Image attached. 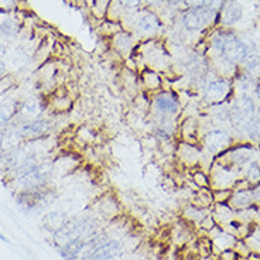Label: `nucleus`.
Here are the masks:
<instances>
[{
  "mask_svg": "<svg viewBox=\"0 0 260 260\" xmlns=\"http://www.w3.org/2000/svg\"><path fill=\"white\" fill-rule=\"evenodd\" d=\"M214 14L215 13L204 9L202 6L191 7L182 13L181 23L184 28H187L189 31H200L208 26Z\"/></svg>",
  "mask_w": 260,
  "mask_h": 260,
  "instance_id": "nucleus-9",
  "label": "nucleus"
},
{
  "mask_svg": "<svg viewBox=\"0 0 260 260\" xmlns=\"http://www.w3.org/2000/svg\"><path fill=\"white\" fill-rule=\"evenodd\" d=\"M140 82L143 84V86L147 91L153 92V93L161 91L162 88V79L160 77V74L157 71H153V70H147V71L142 72Z\"/></svg>",
  "mask_w": 260,
  "mask_h": 260,
  "instance_id": "nucleus-18",
  "label": "nucleus"
},
{
  "mask_svg": "<svg viewBox=\"0 0 260 260\" xmlns=\"http://www.w3.org/2000/svg\"><path fill=\"white\" fill-rule=\"evenodd\" d=\"M161 28V20L153 12L146 10L136 20V30L142 36H153Z\"/></svg>",
  "mask_w": 260,
  "mask_h": 260,
  "instance_id": "nucleus-13",
  "label": "nucleus"
},
{
  "mask_svg": "<svg viewBox=\"0 0 260 260\" xmlns=\"http://www.w3.org/2000/svg\"><path fill=\"white\" fill-rule=\"evenodd\" d=\"M231 207L234 209H247L250 205H252V202L254 201L253 198V189H249V188H243V189H238V191H235L231 195Z\"/></svg>",
  "mask_w": 260,
  "mask_h": 260,
  "instance_id": "nucleus-17",
  "label": "nucleus"
},
{
  "mask_svg": "<svg viewBox=\"0 0 260 260\" xmlns=\"http://www.w3.org/2000/svg\"><path fill=\"white\" fill-rule=\"evenodd\" d=\"M47 109L46 101L41 96H32L30 99H27L24 104L21 105L19 108V115L24 123L26 122H30V120H34V119H39L43 112Z\"/></svg>",
  "mask_w": 260,
  "mask_h": 260,
  "instance_id": "nucleus-11",
  "label": "nucleus"
},
{
  "mask_svg": "<svg viewBox=\"0 0 260 260\" xmlns=\"http://www.w3.org/2000/svg\"><path fill=\"white\" fill-rule=\"evenodd\" d=\"M123 253V243L116 239H108L98 246L86 260H112Z\"/></svg>",
  "mask_w": 260,
  "mask_h": 260,
  "instance_id": "nucleus-12",
  "label": "nucleus"
},
{
  "mask_svg": "<svg viewBox=\"0 0 260 260\" xmlns=\"http://www.w3.org/2000/svg\"><path fill=\"white\" fill-rule=\"evenodd\" d=\"M88 239H75L59 249V253L65 260H77L81 257L82 249Z\"/></svg>",
  "mask_w": 260,
  "mask_h": 260,
  "instance_id": "nucleus-19",
  "label": "nucleus"
},
{
  "mask_svg": "<svg viewBox=\"0 0 260 260\" xmlns=\"http://www.w3.org/2000/svg\"><path fill=\"white\" fill-rule=\"evenodd\" d=\"M150 111L153 113L154 120H161V119L176 120L180 116L181 104L174 92L160 91L151 99Z\"/></svg>",
  "mask_w": 260,
  "mask_h": 260,
  "instance_id": "nucleus-2",
  "label": "nucleus"
},
{
  "mask_svg": "<svg viewBox=\"0 0 260 260\" xmlns=\"http://www.w3.org/2000/svg\"><path fill=\"white\" fill-rule=\"evenodd\" d=\"M232 93V84L225 78L211 79L204 89V101L211 106H219L226 102Z\"/></svg>",
  "mask_w": 260,
  "mask_h": 260,
  "instance_id": "nucleus-5",
  "label": "nucleus"
},
{
  "mask_svg": "<svg viewBox=\"0 0 260 260\" xmlns=\"http://www.w3.org/2000/svg\"><path fill=\"white\" fill-rule=\"evenodd\" d=\"M113 44L120 52L130 51V48H132V36L129 32L124 31L117 32L115 39H113Z\"/></svg>",
  "mask_w": 260,
  "mask_h": 260,
  "instance_id": "nucleus-22",
  "label": "nucleus"
},
{
  "mask_svg": "<svg viewBox=\"0 0 260 260\" xmlns=\"http://www.w3.org/2000/svg\"><path fill=\"white\" fill-rule=\"evenodd\" d=\"M254 147L252 144H241L235 146L232 149L223 153V158L226 160V164L232 166L234 169H242L247 166L249 162L253 161Z\"/></svg>",
  "mask_w": 260,
  "mask_h": 260,
  "instance_id": "nucleus-10",
  "label": "nucleus"
},
{
  "mask_svg": "<svg viewBox=\"0 0 260 260\" xmlns=\"http://www.w3.org/2000/svg\"><path fill=\"white\" fill-rule=\"evenodd\" d=\"M67 223H68V216H67V214L59 212V211H52L50 214H47L41 222L43 228L48 231L50 234H57Z\"/></svg>",
  "mask_w": 260,
  "mask_h": 260,
  "instance_id": "nucleus-16",
  "label": "nucleus"
},
{
  "mask_svg": "<svg viewBox=\"0 0 260 260\" xmlns=\"http://www.w3.org/2000/svg\"><path fill=\"white\" fill-rule=\"evenodd\" d=\"M259 215H260V211H259Z\"/></svg>",
  "mask_w": 260,
  "mask_h": 260,
  "instance_id": "nucleus-38",
  "label": "nucleus"
},
{
  "mask_svg": "<svg viewBox=\"0 0 260 260\" xmlns=\"http://www.w3.org/2000/svg\"><path fill=\"white\" fill-rule=\"evenodd\" d=\"M117 2L122 5V7L127 9V10H136L143 3V0H117Z\"/></svg>",
  "mask_w": 260,
  "mask_h": 260,
  "instance_id": "nucleus-28",
  "label": "nucleus"
},
{
  "mask_svg": "<svg viewBox=\"0 0 260 260\" xmlns=\"http://www.w3.org/2000/svg\"><path fill=\"white\" fill-rule=\"evenodd\" d=\"M171 6H176V5H178V3H182V0H167Z\"/></svg>",
  "mask_w": 260,
  "mask_h": 260,
  "instance_id": "nucleus-33",
  "label": "nucleus"
},
{
  "mask_svg": "<svg viewBox=\"0 0 260 260\" xmlns=\"http://www.w3.org/2000/svg\"><path fill=\"white\" fill-rule=\"evenodd\" d=\"M200 225H201V228H204L205 231H212L215 226L214 218H212V216H205V218L200 222Z\"/></svg>",
  "mask_w": 260,
  "mask_h": 260,
  "instance_id": "nucleus-30",
  "label": "nucleus"
},
{
  "mask_svg": "<svg viewBox=\"0 0 260 260\" xmlns=\"http://www.w3.org/2000/svg\"><path fill=\"white\" fill-rule=\"evenodd\" d=\"M246 181L252 187L260 185V166L256 161H252L247 164L246 170Z\"/></svg>",
  "mask_w": 260,
  "mask_h": 260,
  "instance_id": "nucleus-23",
  "label": "nucleus"
},
{
  "mask_svg": "<svg viewBox=\"0 0 260 260\" xmlns=\"http://www.w3.org/2000/svg\"><path fill=\"white\" fill-rule=\"evenodd\" d=\"M6 77V65L3 64V61H0V79Z\"/></svg>",
  "mask_w": 260,
  "mask_h": 260,
  "instance_id": "nucleus-32",
  "label": "nucleus"
},
{
  "mask_svg": "<svg viewBox=\"0 0 260 260\" xmlns=\"http://www.w3.org/2000/svg\"><path fill=\"white\" fill-rule=\"evenodd\" d=\"M182 3H184V5H187L188 9H191V7L202 6V0H182Z\"/></svg>",
  "mask_w": 260,
  "mask_h": 260,
  "instance_id": "nucleus-31",
  "label": "nucleus"
},
{
  "mask_svg": "<svg viewBox=\"0 0 260 260\" xmlns=\"http://www.w3.org/2000/svg\"><path fill=\"white\" fill-rule=\"evenodd\" d=\"M0 241H3V242H6V243H9V241H7L6 238H5V236H3L2 234H0Z\"/></svg>",
  "mask_w": 260,
  "mask_h": 260,
  "instance_id": "nucleus-36",
  "label": "nucleus"
},
{
  "mask_svg": "<svg viewBox=\"0 0 260 260\" xmlns=\"http://www.w3.org/2000/svg\"><path fill=\"white\" fill-rule=\"evenodd\" d=\"M245 74L247 77L253 78L260 74V57L253 55V57H247L245 61Z\"/></svg>",
  "mask_w": 260,
  "mask_h": 260,
  "instance_id": "nucleus-24",
  "label": "nucleus"
},
{
  "mask_svg": "<svg viewBox=\"0 0 260 260\" xmlns=\"http://www.w3.org/2000/svg\"><path fill=\"white\" fill-rule=\"evenodd\" d=\"M194 181L198 185V188H208L209 185V177L204 174L202 171H198L194 174Z\"/></svg>",
  "mask_w": 260,
  "mask_h": 260,
  "instance_id": "nucleus-26",
  "label": "nucleus"
},
{
  "mask_svg": "<svg viewBox=\"0 0 260 260\" xmlns=\"http://www.w3.org/2000/svg\"><path fill=\"white\" fill-rule=\"evenodd\" d=\"M259 116H260V106H259Z\"/></svg>",
  "mask_w": 260,
  "mask_h": 260,
  "instance_id": "nucleus-37",
  "label": "nucleus"
},
{
  "mask_svg": "<svg viewBox=\"0 0 260 260\" xmlns=\"http://www.w3.org/2000/svg\"><path fill=\"white\" fill-rule=\"evenodd\" d=\"M245 133H246L247 139L253 143H260V116H256L246 124L245 127Z\"/></svg>",
  "mask_w": 260,
  "mask_h": 260,
  "instance_id": "nucleus-20",
  "label": "nucleus"
},
{
  "mask_svg": "<svg viewBox=\"0 0 260 260\" xmlns=\"http://www.w3.org/2000/svg\"><path fill=\"white\" fill-rule=\"evenodd\" d=\"M221 57L229 64H242L249 57V48H247L246 43L235 37L234 34L228 32L225 43L222 46Z\"/></svg>",
  "mask_w": 260,
  "mask_h": 260,
  "instance_id": "nucleus-8",
  "label": "nucleus"
},
{
  "mask_svg": "<svg viewBox=\"0 0 260 260\" xmlns=\"http://www.w3.org/2000/svg\"><path fill=\"white\" fill-rule=\"evenodd\" d=\"M256 116V105L253 98L243 93L232 104L231 108V123L234 127L245 130L246 124Z\"/></svg>",
  "mask_w": 260,
  "mask_h": 260,
  "instance_id": "nucleus-4",
  "label": "nucleus"
},
{
  "mask_svg": "<svg viewBox=\"0 0 260 260\" xmlns=\"http://www.w3.org/2000/svg\"><path fill=\"white\" fill-rule=\"evenodd\" d=\"M232 135L225 129H214L209 130L202 137V144L207 151H209L214 156L223 154L232 146Z\"/></svg>",
  "mask_w": 260,
  "mask_h": 260,
  "instance_id": "nucleus-6",
  "label": "nucleus"
},
{
  "mask_svg": "<svg viewBox=\"0 0 260 260\" xmlns=\"http://www.w3.org/2000/svg\"><path fill=\"white\" fill-rule=\"evenodd\" d=\"M50 106L57 112H67L71 109L72 101L68 95H54L52 99H50Z\"/></svg>",
  "mask_w": 260,
  "mask_h": 260,
  "instance_id": "nucleus-21",
  "label": "nucleus"
},
{
  "mask_svg": "<svg viewBox=\"0 0 260 260\" xmlns=\"http://www.w3.org/2000/svg\"><path fill=\"white\" fill-rule=\"evenodd\" d=\"M92 235H95L93 226L88 221H68L61 231L54 234V243L61 249L75 239H89Z\"/></svg>",
  "mask_w": 260,
  "mask_h": 260,
  "instance_id": "nucleus-3",
  "label": "nucleus"
},
{
  "mask_svg": "<svg viewBox=\"0 0 260 260\" xmlns=\"http://www.w3.org/2000/svg\"><path fill=\"white\" fill-rule=\"evenodd\" d=\"M52 170H54V162L48 158H44L32 167L30 171H26L23 174H20L13 180V185L20 191H36L46 187L50 178L52 176Z\"/></svg>",
  "mask_w": 260,
  "mask_h": 260,
  "instance_id": "nucleus-1",
  "label": "nucleus"
},
{
  "mask_svg": "<svg viewBox=\"0 0 260 260\" xmlns=\"http://www.w3.org/2000/svg\"><path fill=\"white\" fill-rule=\"evenodd\" d=\"M51 129L52 122L50 119L39 117L21 124L17 129V133L21 142H34V140H41L47 135H50Z\"/></svg>",
  "mask_w": 260,
  "mask_h": 260,
  "instance_id": "nucleus-7",
  "label": "nucleus"
},
{
  "mask_svg": "<svg viewBox=\"0 0 260 260\" xmlns=\"http://www.w3.org/2000/svg\"><path fill=\"white\" fill-rule=\"evenodd\" d=\"M146 2H147L149 5H153V6H156V5H158V3H160L161 0H146Z\"/></svg>",
  "mask_w": 260,
  "mask_h": 260,
  "instance_id": "nucleus-34",
  "label": "nucleus"
},
{
  "mask_svg": "<svg viewBox=\"0 0 260 260\" xmlns=\"http://www.w3.org/2000/svg\"><path fill=\"white\" fill-rule=\"evenodd\" d=\"M243 9L238 0H225L222 7V23L225 26L231 27L236 24L242 19Z\"/></svg>",
  "mask_w": 260,
  "mask_h": 260,
  "instance_id": "nucleus-14",
  "label": "nucleus"
},
{
  "mask_svg": "<svg viewBox=\"0 0 260 260\" xmlns=\"http://www.w3.org/2000/svg\"><path fill=\"white\" fill-rule=\"evenodd\" d=\"M177 156H178L182 164H185V166H195V164L200 162L201 151H200V149L195 144L181 142L177 146Z\"/></svg>",
  "mask_w": 260,
  "mask_h": 260,
  "instance_id": "nucleus-15",
  "label": "nucleus"
},
{
  "mask_svg": "<svg viewBox=\"0 0 260 260\" xmlns=\"http://www.w3.org/2000/svg\"><path fill=\"white\" fill-rule=\"evenodd\" d=\"M254 91H256V93H257V96L260 98V82L257 84V86H256V89H254Z\"/></svg>",
  "mask_w": 260,
  "mask_h": 260,
  "instance_id": "nucleus-35",
  "label": "nucleus"
},
{
  "mask_svg": "<svg viewBox=\"0 0 260 260\" xmlns=\"http://www.w3.org/2000/svg\"><path fill=\"white\" fill-rule=\"evenodd\" d=\"M223 3L225 0H202V7L216 14L223 7Z\"/></svg>",
  "mask_w": 260,
  "mask_h": 260,
  "instance_id": "nucleus-25",
  "label": "nucleus"
},
{
  "mask_svg": "<svg viewBox=\"0 0 260 260\" xmlns=\"http://www.w3.org/2000/svg\"><path fill=\"white\" fill-rule=\"evenodd\" d=\"M0 32H3L5 36H13L14 32H16V26L13 24V21L12 20H7L5 21L2 26H0Z\"/></svg>",
  "mask_w": 260,
  "mask_h": 260,
  "instance_id": "nucleus-29",
  "label": "nucleus"
},
{
  "mask_svg": "<svg viewBox=\"0 0 260 260\" xmlns=\"http://www.w3.org/2000/svg\"><path fill=\"white\" fill-rule=\"evenodd\" d=\"M16 7V0H0V13H10Z\"/></svg>",
  "mask_w": 260,
  "mask_h": 260,
  "instance_id": "nucleus-27",
  "label": "nucleus"
}]
</instances>
